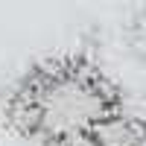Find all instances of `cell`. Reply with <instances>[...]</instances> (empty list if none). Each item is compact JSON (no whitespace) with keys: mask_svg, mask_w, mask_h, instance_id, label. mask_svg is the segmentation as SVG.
I'll return each instance as SVG.
<instances>
[{"mask_svg":"<svg viewBox=\"0 0 146 146\" xmlns=\"http://www.w3.org/2000/svg\"><path fill=\"white\" fill-rule=\"evenodd\" d=\"M117 108V96L96 70L79 62L41 70L15 100V117L50 143L88 135Z\"/></svg>","mask_w":146,"mask_h":146,"instance_id":"obj_1","label":"cell"},{"mask_svg":"<svg viewBox=\"0 0 146 146\" xmlns=\"http://www.w3.org/2000/svg\"><path fill=\"white\" fill-rule=\"evenodd\" d=\"M91 135L100 146H146V126L126 111L105 117Z\"/></svg>","mask_w":146,"mask_h":146,"instance_id":"obj_2","label":"cell"},{"mask_svg":"<svg viewBox=\"0 0 146 146\" xmlns=\"http://www.w3.org/2000/svg\"><path fill=\"white\" fill-rule=\"evenodd\" d=\"M53 146H100L94 140V135L88 131V135H73V137H64V140H58V143H53Z\"/></svg>","mask_w":146,"mask_h":146,"instance_id":"obj_3","label":"cell"}]
</instances>
